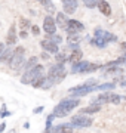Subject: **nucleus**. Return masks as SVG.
Here are the masks:
<instances>
[{
	"label": "nucleus",
	"instance_id": "nucleus-1",
	"mask_svg": "<svg viewBox=\"0 0 126 133\" xmlns=\"http://www.w3.org/2000/svg\"><path fill=\"white\" fill-rule=\"evenodd\" d=\"M82 104V101L77 99V98H64L58 102V104L53 107L52 109V114L55 118H64V117H67V115L71 114V111L76 109L77 107H80Z\"/></svg>",
	"mask_w": 126,
	"mask_h": 133
},
{
	"label": "nucleus",
	"instance_id": "nucleus-2",
	"mask_svg": "<svg viewBox=\"0 0 126 133\" xmlns=\"http://www.w3.org/2000/svg\"><path fill=\"white\" fill-rule=\"evenodd\" d=\"M24 64H25V48L24 46H16L6 65L9 66L12 71H16V74H20V72H22L21 70H22Z\"/></svg>",
	"mask_w": 126,
	"mask_h": 133
},
{
	"label": "nucleus",
	"instance_id": "nucleus-3",
	"mask_svg": "<svg viewBox=\"0 0 126 133\" xmlns=\"http://www.w3.org/2000/svg\"><path fill=\"white\" fill-rule=\"evenodd\" d=\"M122 99H126V98L114 93L113 90H108V92H101L98 96L92 98V99H91V104H95V105H104V104L119 105Z\"/></svg>",
	"mask_w": 126,
	"mask_h": 133
},
{
	"label": "nucleus",
	"instance_id": "nucleus-4",
	"mask_svg": "<svg viewBox=\"0 0 126 133\" xmlns=\"http://www.w3.org/2000/svg\"><path fill=\"white\" fill-rule=\"evenodd\" d=\"M67 72L68 71H67V68H65V64H53V65H51L48 68L46 77H49L55 84H59L67 77Z\"/></svg>",
	"mask_w": 126,
	"mask_h": 133
},
{
	"label": "nucleus",
	"instance_id": "nucleus-5",
	"mask_svg": "<svg viewBox=\"0 0 126 133\" xmlns=\"http://www.w3.org/2000/svg\"><path fill=\"white\" fill-rule=\"evenodd\" d=\"M45 71H46V70H45V65H43V64H37V65L33 66L31 70L22 72V74H21V77H20V81L22 83V84H30V83H31L34 78H36V77L43 76Z\"/></svg>",
	"mask_w": 126,
	"mask_h": 133
},
{
	"label": "nucleus",
	"instance_id": "nucleus-6",
	"mask_svg": "<svg viewBox=\"0 0 126 133\" xmlns=\"http://www.w3.org/2000/svg\"><path fill=\"white\" fill-rule=\"evenodd\" d=\"M70 126L74 129H86V127H91L93 124V118L91 115H85V114H74L71 115L70 118Z\"/></svg>",
	"mask_w": 126,
	"mask_h": 133
},
{
	"label": "nucleus",
	"instance_id": "nucleus-7",
	"mask_svg": "<svg viewBox=\"0 0 126 133\" xmlns=\"http://www.w3.org/2000/svg\"><path fill=\"white\" fill-rule=\"evenodd\" d=\"M95 87L97 86H87L85 83H82V84H77V86H74V87H70L68 93L71 95V98H77L79 99V98H83V96L95 92Z\"/></svg>",
	"mask_w": 126,
	"mask_h": 133
},
{
	"label": "nucleus",
	"instance_id": "nucleus-8",
	"mask_svg": "<svg viewBox=\"0 0 126 133\" xmlns=\"http://www.w3.org/2000/svg\"><path fill=\"white\" fill-rule=\"evenodd\" d=\"M93 37L101 38L102 42H105L107 44H108V43L119 42V38H117L116 34L110 33V31H107V30H102V28H99V27H97V28L93 30Z\"/></svg>",
	"mask_w": 126,
	"mask_h": 133
},
{
	"label": "nucleus",
	"instance_id": "nucleus-9",
	"mask_svg": "<svg viewBox=\"0 0 126 133\" xmlns=\"http://www.w3.org/2000/svg\"><path fill=\"white\" fill-rule=\"evenodd\" d=\"M82 31H85V25H83V22H80L79 19L68 18L65 33L67 34H80Z\"/></svg>",
	"mask_w": 126,
	"mask_h": 133
},
{
	"label": "nucleus",
	"instance_id": "nucleus-10",
	"mask_svg": "<svg viewBox=\"0 0 126 133\" xmlns=\"http://www.w3.org/2000/svg\"><path fill=\"white\" fill-rule=\"evenodd\" d=\"M43 33L46 36H52V34H56V24H55V19H53L52 15H46L43 18Z\"/></svg>",
	"mask_w": 126,
	"mask_h": 133
},
{
	"label": "nucleus",
	"instance_id": "nucleus-11",
	"mask_svg": "<svg viewBox=\"0 0 126 133\" xmlns=\"http://www.w3.org/2000/svg\"><path fill=\"white\" fill-rule=\"evenodd\" d=\"M18 42V31H16V25L15 24H10L9 30H8V33L5 36V44L8 48H12L15 46Z\"/></svg>",
	"mask_w": 126,
	"mask_h": 133
},
{
	"label": "nucleus",
	"instance_id": "nucleus-12",
	"mask_svg": "<svg viewBox=\"0 0 126 133\" xmlns=\"http://www.w3.org/2000/svg\"><path fill=\"white\" fill-rule=\"evenodd\" d=\"M39 44H40V48L43 49L45 52H48L49 55H55V53L59 52V46L58 44L52 43L51 40H48V38H42Z\"/></svg>",
	"mask_w": 126,
	"mask_h": 133
},
{
	"label": "nucleus",
	"instance_id": "nucleus-13",
	"mask_svg": "<svg viewBox=\"0 0 126 133\" xmlns=\"http://www.w3.org/2000/svg\"><path fill=\"white\" fill-rule=\"evenodd\" d=\"M61 3H62V12L65 15H73L79 8L77 0H61Z\"/></svg>",
	"mask_w": 126,
	"mask_h": 133
},
{
	"label": "nucleus",
	"instance_id": "nucleus-14",
	"mask_svg": "<svg viewBox=\"0 0 126 133\" xmlns=\"http://www.w3.org/2000/svg\"><path fill=\"white\" fill-rule=\"evenodd\" d=\"M102 77H108V76H116L120 77L123 74V66H105L102 65Z\"/></svg>",
	"mask_w": 126,
	"mask_h": 133
},
{
	"label": "nucleus",
	"instance_id": "nucleus-15",
	"mask_svg": "<svg viewBox=\"0 0 126 133\" xmlns=\"http://www.w3.org/2000/svg\"><path fill=\"white\" fill-rule=\"evenodd\" d=\"M49 133H74V127H71L68 123L64 124H53L49 129Z\"/></svg>",
	"mask_w": 126,
	"mask_h": 133
},
{
	"label": "nucleus",
	"instance_id": "nucleus-16",
	"mask_svg": "<svg viewBox=\"0 0 126 133\" xmlns=\"http://www.w3.org/2000/svg\"><path fill=\"white\" fill-rule=\"evenodd\" d=\"M55 24H56V28H61L62 31H65L67 28V22H68V16L64 12H56L55 14Z\"/></svg>",
	"mask_w": 126,
	"mask_h": 133
},
{
	"label": "nucleus",
	"instance_id": "nucleus-17",
	"mask_svg": "<svg viewBox=\"0 0 126 133\" xmlns=\"http://www.w3.org/2000/svg\"><path fill=\"white\" fill-rule=\"evenodd\" d=\"M83 61V52L80 49H74L70 52V55H67V62L68 64H77V62Z\"/></svg>",
	"mask_w": 126,
	"mask_h": 133
},
{
	"label": "nucleus",
	"instance_id": "nucleus-18",
	"mask_svg": "<svg viewBox=\"0 0 126 133\" xmlns=\"http://www.w3.org/2000/svg\"><path fill=\"white\" fill-rule=\"evenodd\" d=\"M80 42H82L80 34H67V44H68V48L71 49V50L79 49Z\"/></svg>",
	"mask_w": 126,
	"mask_h": 133
},
{
	"label": "nucleus",
	"instance_id": "nucleus-19",
	"mask_svg": "<svg viewBox=\"0 0 126 133\" xmlns=\"http://www.w3.org/2000/svg\"><path fill=\"white\" fill-rule=\"evenodd\" d=\"M87 65H89V61H80V62H77V64H73L70 72H71V74H85Z\"/></svg>",
	"mask_w": 126,
	"mask_h": 133
},
{
	"label": "nucleus",
	"instance_id": "nucleus-20",
	"mask_svg": "<svg viewBox=\"0 0 126 133\" xmlns=\"http://www.w3.org/2000/svg\"><path fill=\"white\" fill-rule=\"evenodd\" d=\"M97 8L104 16H110L111 15V6L107 0H97Z\"/></svg>",
	"mask_w": 126,
	"mask_h": 133
},
{
	"label": "nucleus",
	"instance_id": "nucleus-21",
	"mask_svg": "<svg viewBox=\"0 0 126 133\" xmlns=\"http://www.w3.org/2000/svg\"><path fill=\"white\" fill-rule=\"evenodd\" d=\"M101 107H102V105L89 104L87 107H83L79 112H80V114H85V115H93V114H97V112H99V111H101Z\"/></svg>",
	"mask_w": 126,
	"mask_h": 133
},
{
	"label": "nucleus",
	"instance_id": "nucleus-22",
	"mask_svg": "<svg viewBox=\"0 0 126 133\" xmlns=\"http://www.w3.org/2000/svg\"><path fill=\"white\" fill-rule=\"evenodd\" d=\"M31 25H33V24H31L30 18H27V16H22V15L18 18V28H20V31H30Z\"/></svg>",
	"mask_w": 126,
	"mask_h": 133
},
{
	"label": "nucleus",
	"instance_id": "nucleus-23",
	"mask_svg": "<svg viewBox=\"0 0 126 133\" xmlns=\"http://www.w3.org/2000/svg\"><path fill=\"white\" fill-rule=\"evenodd\" d=\"M37 64H39V56L33 55V56H30L28 59H25V64H24V66H22V70H21V71H22V72L28 71V70H31V68L36 66Z\"/></svg>",
	"mask_w": 126,
	"mask_h": 133
},
{
	"label": "nucleus",
	"instance_id": "nucleus-24",
	"mask_svg": "<svg viewBox=\"0 0 126 133\" xmlns=\"http://www.w3.org/2000/svg\"><path fill=\"white\" fill-rule=\"evenodd\" d=\"M114 87H116L114 81H107V83H102V84H97L95 92H108V90H113Z\"/></svg>",
	"mask_w": 126,
	"mask_h": 133
},
{
	"label": "nucleus",
	"instance_id": "nucleus-25",
	"mask_svg": "<svg viewBox=\"0 0 126 133\" xmlns=\"http://www.w3.org/2000/svg\"><path fill=\"white\" fill-rule=\"evenodd\" d=\"M12 52H14V49L6 46V49L2 52V55H0V64H8V61H9L10 56H12Z\"/></svg>",
	"mask_w": 126,
	"mask_h": 133
},
{
	"label": "nucleus",
	"instance_id": "nucleus-26",
	"mask_svg": "<svg viewBox=\"0 0 126 133\" xmlns=\"http://www.w3.org/2000/svg\"><path fill=\"white\" fill-rule=\"evenodd\" d=\"M45 77H46V74L36 77V78L30 83V86H31V87H34V89H40V87H42V84H43V81H45Z\"/></svg>",
	"mask_w": 126,
	"mask_h": 133
},
{
	"label": "nucleus",
	"instance_id": "nucleus-27",
	"mask_svg": "<svg viewBox=\"0 0 126 133\" xmlns=\"http://www.w3.org/2000/svg\"><path fill=\"white\" fill-rule=\"evenodd\" d=\"M43 8L46 9L48 15H53V14H56V8H55V5H53V2H52V0H46V3H45Z\"/></svg>",
	"mask_w": 126,
	"mask_h": 133
},
{
	"label": "nucleus",
	"instance_id": "nucleus-28",
	"mask_svg": "<svg viewBox=\"0 0 126 133\" xmlns=\"http://www.w3.org/2000/svg\"><path fill=\"white\" fill-rule=\"evenodd\" d=\"M45 38H48V40H51L52 43H55V44H61V43L64 42V38H62V36L61 34H52V36H46Z\"/></svg>",
	"mask_w": 126,
	"mask_h": 133
},
{
	"label": "nucleus",
	"instance_id": "nucleus-29",
	"mask_svg": "<svg viewBox=\"0 0 126 133\" xmlns=\"http://www.w3.org/2000/svg\"><path fill=\"white\" fill-rule=\"evenodd\" d=\"M102 68V64H93V62H89V65L86 68V72L85 74H91V72H95L98 70H101Z\"/></svg>",
	"mask_w": 126,
	"mask_h": 133
},
{
	"label": "nucleus",
	"instance_id": "nucleus-30",
	"mask_svg": "<svg viewBox=\"0 0 126 133\" xmlns=\"http://www.w3.org/2000/svg\"><path fill=\"white\" fill-rule=\"evenodd\" d=\"M91 44L92 46H95V48H99V49H104V48H107V43L105 42H102L101 38H97V37H93V38H91Z\"/></svg>",
	"mask_w": 126,
	"mask_h": 133
},
{
	"label": "nucleus",
	"instance_id": "nucleus-31",
	"mask_svg": "<svg viewBox=\"0 0 126 133\" xmlns=\"http://www.w3.org/2000/svg\"><path fill=\"white\" fill-rule=\"evenodd\" d=\"M55 56V62L56 64H67V55H65V52H58L53 55Z\"/></svg>",
	"mask_w": 126,
	"mask_h": 133
},
{
	"label": "nucleus",
	"instance_id": "nucleus-32",
	"mask_svg": "<svg viewBox=\"0 0 126 133\" xmlns=\"http://www.w3.org/2000/svg\"><path fill=\"white\" fill-rule=\"evenodd\" d=\"M10 115H12V111H9V109H8V105L2 104V107H0V118L5 120L6 117H10Z\"/></svg>",
	"mask_w": 126,
	"mask_h": 133
},
{
	"label": "nucleus",
	"instance_id": "nucleus-33",
	"mask_svg": "<svg viewBox=\"0 0 126 133\" xmlns=\"http://www.w3.org/2000/svg\"><path fill=\"white\" fill-rule=\"evenodd\" d=\"M53 86H55V83H53L49 77H45V81H43V84H42V90H49V89H52Z\"/></svg>",
	"mask_w": 126,
	"mask_h": 133
},
{
	"label": "nucleus",
	"instance_id": "nucleus-34",
	"mask_svg": "<svg viewBox=\"0 0 126 133\" xmlns=\"http://www.w3.org/2000/svg\"><path fill=\"white\" fill-rule=\"evenodd\" d=\"M53 120H55V117H53V114L51 112V114L46 117V123H45V129H49L53 126Z\"/></svg>",
	"mask_w": 126,
	"mask_h": 133
},
{
	"label": "nucleus",
	"instance_id": "nucleus-35",
	"mask_svg": "<svg viewBox=\"0 0 126 133\" xmlns=\"http://www.w3.org/2000/svg\"><path fill=\"white\" fill-rule=\"evenodd\" d=\"M83 5L86 6L87 9H93V8H97V0H82Z\"/></svg>",
	"mask_w": 126,
	"mask_h": 133
},
{
	"label": "nucleus",
	"instance_id": "nucleus-36",
	"mask_svg": "<svg viewBox=\"0 0 126 133\" xmlns=\"http://www.w3.org/2000/svg\"><path fill=\"white\" fill-rule=\"evenodd\" d=\"M30 31H31V34H33L34 37H39L40 36V27L39 25H31V28H30Z\"/></svg>",
	"mask_w": 126,
	"mask_h": 133
},
{
	"label": "nucleus",
	"instance_id": "nucleus-37",
	"mask_svg": "<svg viewBox=\"0 0 126 133\" xmlns=\"http://www.w3.org/2000/svg\"><path fill=\"white\" fill-rule=\"evenodd\" d=\"M43 111H45V107H43V105H39V107H36V108L33 109V114L34 115H39V114H42Z\"/></svg>",
	"mask_w": 126,
	"mask_h": 133
},
{
	"label": "nucleus",
	"instance_id": "nucleus-38",
	"mask_svg": "<svg viewBox=\"0 0 126 133\" xmlns=\"http://www.w3.org/2000/svg\"><path fill=\"white\" fill-rule=\"evenodd\" d=\"M18 38H22V40L28 38V31H18Z\"/></svg>",
	"mask_w": 126,
	"mask_h": 133
},
{
	"label": "nucleus",
	"instance_id": "nucleus-39",
	"mask_svg": "<svg viewBox=\"0 0 126 133\" xmlns=\"http://www.w3.org/2000/svg\"><path fill=\"white\" fill-rule=\"evenodd\" d=\"M40 58H42L43 61H49V59H51V55H49L48 52H42L40 53Z\"/></svg>",
	"mask_w": 126,
	"mask_h": 133
},
{
	"label": "nucleus",
	"instance_id": "nucleus-40",
	"mask_svg": "<svg viewBox=\"0 0 126 133\" xmlns=\"http://www.w3.org/2000/svg\"><path fill=\"white\" fill-rule=\"evenodd\" d=\"M6 130V121H2L0 123V133H3Z\"/></svg>",
	"mask_w": 126,
	"mask_h": 133
},
{
	"label": "nucleus",
	"instance_id": "nucleus-41",
	"mask_svg": "<svg viewBox=\"0 0 126 133\" xmlns=\"http://www.w3.org/2000/svg\"><path fill=\"white\" fill-rule=\"evenodd\" d=\"M5 49H6V44H5V43H2V42H0V55H2V52H3Z\"/></svg>",
	"mask_w": 126,
	"mask_h": 133
},
{
	"label": "nucleus",
	"instance_id": "nucleus-42",
	"mask_svg": "<svg viewBox=\"0 0 126 133\" xmlns=\"http://www.w3.org/2000/svg\"><path fill=\"white\" fill-rule=\"evenodd\" d=\"M22 127H24L25 130H28V129H30V123H28V121H25V123H24V126H22Z\"/></svg>",
	"mask_w": 126,
	"mask_h": 133
},
{
	"label": "nucleus",
	"instance_id": "nucleus-43",
	"mask_svg": "<svg viewBox=\"0 0 126 133\" xmlns=\"http://www.w3.org/2000/svg\"><path fill=\"white\" fill-rule=\"evenodd\" d=\"M6 133H16V129H10V130H8Z\"/></svg>",
	"mask_w": 126,
	"mask_h": 133
},
{
	"label": "nucleus",
	"instance_id": "nucleus-44",
	"mask_svg": "<svg viewBox=\"0 0 126 133\" xmlns=\"http://www.w3.org/2000/svg\"><path fill=\"white\" fill-rule=\"evenodd\" d=\"M37 2H39L42 6H45V3H46V0H37Z\"/></svg>",
	"mask_w": 126,
	"mask_h": 133
},
{
	"label": "nucleus",
	"instance_id": "nucleus-45",
	"mask_svg": "<svg viewBox=\"0 0 126 133\" xmlns=\"http://www.w3.org/2000/svg\"><path fill=\"white\" fill-rule=\"evenodd\" d=\"M0 25H2V24H0Z\"/></svg>",
	"mask_w": 126,
	"mask_h": 133
}]
</instances>
